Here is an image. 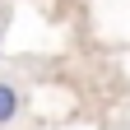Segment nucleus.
<instances>
[{
    "mask_svg": "<svg viewBox=\"0 0 130 130\" xmlns=\"http://www.w3.org/2000/svg\"><path fill=\"white\" fill-rule=\"evenodd\" d=\"M19 107H23L19 84H14V79H0V125H9L14 116H19Z\"/></svg>",
    "mask_w": 130,
    "mask_h": 130,
    "instance_id": "obj_1",
    "label": "nucleus"
},
{
    "mask_svg": "<svg viewBox=\"0 0 130 130\" xmlns=\"http://www.w3.org/2000/svg\"><path fill=\"white\" fill-rule=\"evenodd\" d=\"M0 37H5V14H0Z\"/></svg>",
    "mask_w": 130,
    "mask_h": 130,
    "instance_id": "obj_2",
    "label": "nucleus"
}]
</instances>
